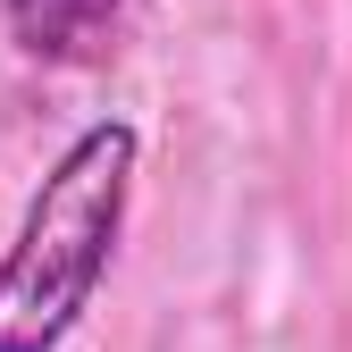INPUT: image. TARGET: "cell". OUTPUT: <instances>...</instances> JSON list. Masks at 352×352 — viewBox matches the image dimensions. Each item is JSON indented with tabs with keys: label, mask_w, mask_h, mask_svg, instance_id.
Wrapping results in <instances>:
<instances>
[{
	"label": "cell",
	"mask_w": 352,
	"mask_h": 352,
	"mask_svg": "<svg viewBox=\"0 0 352 352\" xmlns=\"http://www.w3.org/2000/svg\"><path fill=\"white\" fill-rule=\"evenodd\" d=\"M143 135L126 118H93L51 160V176L25 201L17 243L0 252V352H59L67 327L93 311L109 277V252L126 235Z\"/></svg>",
	"instance_id": "cell-1"
},
{
	"label": "cell",
	"mask_w": 352,
	"mask_h": 352,
	"mask_svg": "<svg viewBox=\"0 0 352 352\" xmlns=\"http://www.w3.org/2000/svg\"><path fill=\"white\" fill-rule=\"evenodd\" d=\"M0 9H9V42L25 59H51V67L109 59V42L126 25V0H0Z\"/></svg>",
	"instance_id": "cell-2"
}]
</instances>
